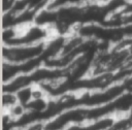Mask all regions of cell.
<instances>
[{
  "label": "cell",
  "instance_id": "277c9868",
  "mask_svg": "<svg viewBox=\"0 0 132 130\" xmlns=\"http://www.w3.org/2000/svg\"><path fill=\"white\" fill-rule=\"evenodd\" d=\"M18 0H2V12H8L13 9Z\"/></svg>",
  "mask_w": 132,
  "mask_h": 130
},
{
  "label": "cell",
  "instance_id": "3957f363",
  "mask_svg": "<svg viewBox=\"0 0 132 130\" xmlns=\"http://www.w3.org/2000/svg\"><path fill=\"white\" fill-rule=\"evenodd\" d=\"M18 103L19 101L15 93L5 91L2 92V110H8Z\"/></svg>",
  "mask_w": 132,
  "mask_h": 130
},
{
  "label": "cell",
  "instance_id": "7a4b0ae2",
  "mask_svg": "<svg viewBox=\"0 0 132 130\" xmlns=\"http://www.w3.org/2000/svg\"><path fill=\"white\" fill-rule=\"evenodd\" d=\"M15 94H16L19 103L26 107L34 97V85L24 87L20 89L18 92H15Z\"/></svg>",
  "mask_w": 132,
  "mask_h": 130
},
{
  "label": "cell",
  "instance_id": "6da1fadb",
  "mask_svg": "<svg viewBox=\"0 0 132 130\" xmlns=\"http://www.w3.org/2000/svg\"><path fill=\"white\" fill-rule=\"evenodd\" d=\"M45 43L33 44V45L2 44V61L14 63V64H23L35 59H39L43 56Z\"/></svg>",
  "mask_w": 132,
  "mask_h": 130
},
{
  "label": "cell",
  "instance_id": "8992f818",
  "mask_svg": "<svg viewBox=\"0 0 132 130\" xmlns=\"http://www.w3.org/2000/svg\"><path fill=\"white\" fill-rule=\"evenodd\" d=\"M126 1H129V0H126Z\"/></svg>",
  "mask_w": 132,
  "mask_h": 130
},
{
  "label": "cell",
  "instance_id": "5b68a950",
  "mask_svg": "<svg viewBox=\"0 0 132 130\" xmlns=\"http://www.w3.org/2000/svg\"><path fill=\"white\" fill-rule=\"evenodd\" d=\"M121 12H123V13H132V0H129V1L126 2V5L121 10Z\"/></svg>",
  "mask_w": 132,
  "mask_h": 130
}]
</instances>
